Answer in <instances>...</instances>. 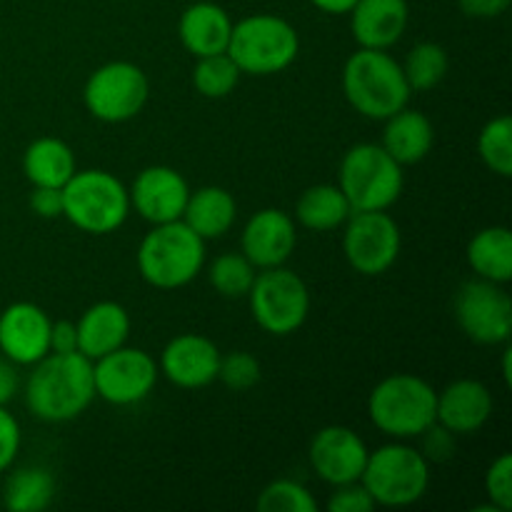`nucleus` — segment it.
Segmentation results:
<instances>
[{
	"instance_id": "7c9ffc66",
	"label": "nucleus",
	"mask_w": 512,
	"mask_h": 512,
	"mask_svg": "<svg viewBox=\"0 0 512 512\" xmlns=\"http://www.w3.org/2000/svg\"><path fill=\"white\" fill-rule=\"evenodd\" d=\"M478 150L483 163L488 165L493 173L500 178H510L512 175V120L510 115H500L485 123L480 130Z\"/></svg>"
},
{
	"instance_id": "b1692460",
	"label": "nucleus",
	"mask_w": 512,
	"mask_h": 512,
	"mask_svg": "<svg viewBox=\"0 0 512 512\" xmlns=\"http://www.w3.org/2000/svg\"><path fill=\"white\" fill-rule=\"evenodd\" d=\"M238 205H235L233 193L218 185H205L188 195V203L183 210V223L203 240L223 238L235 223Z\"/></svg>"
},
{
	"instance_id": "412c9836",
	"label": "nucleus",
	"mask_w": 512,
	"mask_h": 512,
	"mask_svg": "<svg viewBox=\"0 0 512 512\" xmlns=\"http://www.w3.org/2000/svg\"><path fill=\"white\" fill-rule=\"evenodd\" d=\"M75 328H78V353L90 360H98L123 348L130 335V315L120 303L103 300V303L90 305L80 315Z\"/></svg>"
},
{
	"instance_id": "aec40b11",
	"label": "nucleus",
	"mask_w": 512,
	"mask_h": 512,
	"mask_svg": "<svg viewBox=\"0 0 512 512\" xmlns=\"http://www.w3.org/2000/svg\"><path fill=\"white\" fill-rule=\"evenodd\" d=\"M408 20V0H358L350 10V30L360 48H393L403 38Z\"/></svg>"
},
{
	"instance_id": "f704fd0d",
	"label": "nucleus",
	"mask_w": 512,
	"mask_h": 512,
	"mask_svg": "<svg viewBox=\"0 0 512 512\" xmlns=\"http://www.w3.org/2000/svg\"><path fill=\"white\" fill-rule=\"evenodd\" d=\"M485 493L500 512L512 510V455L503 453L485 475Z\"/></svg>"
},
{
	"instance_id": "7ed1b4c3",
	"label": "nucleus",
	"mask_w": 512,
	"mask_h": 512,
	"mask_svg": "<svg viewBox=\"0 0 512 512\" xmlns=\"http://www.w3.org/2000/svg\"><path fill=\"white\" fill-rule=\"evenodd\" d=\"M205 265V240L183 220L153 225L140 240L138 270L153 288L175 290L193 283Z\"/></svg>"
},
{
	"instance_id": "393cba45",
	"label": "nucleus",
	"mask_w": 512,
	"mask_h": 512,
	"mask_svg": "<svg viewBox=\"0 0 512 512\" xmlns=\"http://www.w3.org/2000/svg\"><path fill=\"white\" fill-rule=\"evenodd\" d=\"M75 170L73 150L60 138H38L25 148L23 173L33 188H63Z\"/></svg>"
},
{
	"instance_id": "9b49d317",
	"label": "nucleus",
	"mask_w": 512,
	"mask_h": 512,
	"mask_svg": "<svg viewBox=\"0 0 512 512\" xmlns=\"http://www.w3.org/2000/svg\"><path fill=\"white\" fill-rule=\"evenodd\" d=\"M400 228L385 210H353L345 220L343 253L360 275H380L400 255Z\"/></svg>"
},
{
	"instance_id": "473e14b6",
	"label": "nucleus",
	"mask_w": 512,
	"mask_h": 512,
	"mask_svg": "<svg viewBox=\"0 0 512 512\" xmlns=\"http://www.w3.org/2000/svg\"><path fill=\"white\" fill-rule=\"evenodd\" d=\"M260 512H318L313 493L298 480H273L258 495Z\"/></svg>"
},
{
	"instance_id": "39448f33",
	"label": "nucleus",
	"mask_w": 512,
	"mask_h": 512,
	"mask_svg": "<svg viewBox=\"0 0 512 512\" xmlns=\"http://www.w3.org/2000/svg\"><path fill=\"white\" fill-rule=\"evenodd\" d=\"M63 218L83 233L108 235L130 215L128 188L108 170H75L63 185Z\"/></svg>"
},
{
	"instance_id": "a878e982",
	"label": "nucleus",
	"mask_w": 512,
	"mask_h": 512,
	"mask_svg": "<svg viewBox=\"0 0 512 512\" xmlns=\"http://www.w3.org/2000/svg\"><path fill=\"white\" fill-rule=\"evenodd\" d=\"M468 263L475 275L490 283H510L512 280V233L505 225H493L480 233L468 245Z\"/></svg>"
},
{
	"instance_id": "9d476101",
	"label": "nucleus",
	"mask_w": 512,
	"mask_h": 512,
	"mask_svg": "<svg viewBox=\"0 0 512 512\" xmlns=\"http://www.w3.org/2000/svg\"><path fill=\"white\" fill-rule=\"evenodd\" d=\"M150 95L148 75L128 60H113L95 70L83 90L85 108L103 123H125L145 108Z\"/></svg>"
},
{
	"instance_id": "c03bdc74",
	"label": "nucleus",
	"mask_w": 512,
	"mask_h": 512,
	"mask_svg": "<svg viewBox=\"0 0 512 512\" xmlns=\"http://www.w3.org/2000/svg\"><path fill=\"white\" fill-rule=\"evenodd\" d=\"M510 358H512V350H505V360H503V375H505V383H510Z\"/></svg>"
},
{
	"instance_id": "c756f323",
	"label": "nucleus",
	"mask_w": 512,
	"mask_h": 512,
	"mask_svg": "<svg viewBox=\"0 0 512 512\" xmlns=\"http://www.w3.org/2000/svg\"><path fill=\"white\" fill-rule=\"evenodd\" d=\"M240 68L228 53H215L198 58L193 70V85L205 98H225L233 93L240 80Z\"/></svg>"
},
{
	"instance_id": "2eb2a0df",
	"label": "nucleus",
	"mask_w": 512,
	"mask_h": 512,
	"mask_svg": "<svg viewBox=\"0 0 512 512\" xmlns=\"http://www.w3.org/2000/svg\"><path fill=\"white\" fill-rule=\"evenodd\" d=\"M130 208L148 220L150 225L173 223L183 218L185 203H188V180L168 165H150L140 170L128 190Z\"/></svg>"
},
{
	"instance_id": "423d86ee",
	"label": "nucleus",
	"mask_w": 512,
	"mask_h": 512,
	"mask_svg": "<svg viewBox=\"0 0 512 512\" xmlns=\"http://www.w3.org/2000/svg\"><path fill=\"white\" fill-rule=\"evenodd\" d=\"M225 53L233 58L240 73L273 75L293 65L300 53L298 30L280 15H248L233 25Z\"/></svg>"
},
{
	"instance_id": "6ab92c4d",
	"label": "nucleus",
	"mask_w": 512,
	"mask_h": 512,
	"mask_svg": "<svg viewBox=\"0 0 512 512\" xmlns=\"http://www.w3.org/2000/svg\"><path fill=\"white\" fill-rule=\"evenodd\" d=\"M493 415V395L480 380H455L443 393H438L435 423L455 435H473Z\"/></svg>"
},
{
	"instance_id": "f03ea898",
	"label": "nucleus",
	"mask_w": 512,
	"mask_h": 512,
	"mask_svg": "<svg viewBox=\"0 0 512 512\" xmlns=\"http://www.w3.org/2000/svg\"><path fill=\"white\" fill-rule=\"evenodd\" d=\"M343 93L360 115L385 120L408 105L413 90L403 65L388 50L360 48L345 60Z\"/></svg>"
},
{
	"instance_id": "c9c22d12",
	"label": "nucleus",
	"mask_w": 512,
	"mask_h": 512,
	"mask_svg": "<svg viewBox=\"0 0 512 512\" xmlns=\"http://www.w3.org/2000/svg\"><path fill=\"white\" fill-rule=\"evenodd\" d=\"M375 508L378 505H375V500L370 498V493L365 490V485L360 480L338 485L328 500L330 512H373Z\"/></svg>"
},
{
	"instance_id": "4be33fe9",
	"label": "nucleus",
	"mask_w": 512,
	"mask_h": 512,
	"mask_svg": "<svg viewBox=\"0 0 512 512\" xmlns=\"http://www.w3.org/2000/svg\"><path fill=\"white\" fill-rule=\"evenodd\" d=\"M230 33H233V20H230L228 10L220 8L218 3L200 0V3L188 5L180 15V43L195 58L225 53L230 43Z\"/></svg>"
},
{
	"instance_id": "c85d7f7f",
	"label": "nucleus",
	"mask_w": 512,
	"mask_h": 512,
	"mask_svg": "<svg viewBox=\"0 0 512 512\" xmlns=\"http://www.w3.org/2000/svg\"><path fill=\"white\" fill-rule=\"evenodd\" d=\"M448 53H445L443 45L438 43H418L408 53L403 63L405 80H408L410 90H433L440 80L448 73Z\"/></svg>"
},
{
	"instance_id": "f257e3e1",
	"label": "nucleus",
	"mask_w": 512,
	"mask_h": 512,
	"mask_svg": "<svg viewBox=\"0 0 512 512\" xmlns=\"http://www.w3.org/2000/svg\"><path fill=\"white\" fill-rule=\"evenodd\" d=\"M95 398L93 360L83 353H48L25 383V405L45 423H68Z\"/></svg>"
},
{
	"instance_id": "ddd939ff",
	"label": "nucleus",
	"mask_w": 512,
	"mask_h": 512,
	"mask_svg": "<svg viewBox=\"0 0 512 512\" xmlns=\"http://www.w3.org/2000/svg\"><path fill=\"white\" fill-rule=\"evenodd\" d=\"M158 363L140 348H118L93 360L95 395L110 405H135L153 393Z\"/></svg>"
},
{
	"instance_id": "0eeeda50",
	"label": "nucleus",
	"mask_w": 512,
	"mask_h": 512,
	"mask_svg": "<svg viewBox=\"0 0 512 512\" xmlns=\"http://www.w3.org/2000/svg\"><path fill=\"white\" fill-rule=\"evenodd\" d=\"M403 165L375 143H358L343 155L338 188L353 210H388L403 193Z\"/></svg>"
},
{
	"instance_id": "58836bf2",
	"label": "nucleus",
	"mask_w": 512,
	"mask_h": 512,
	"mask_svg": "<svg viewBox=\"0 0 512 512\" xmlns=\"http://www.w3.org/2000/svg\"><path fill=\"white\" fill-rule=\"evenodd\" d=\"M30 208H33L35 215H40L45 220L63 218V188H33Z\"/></svg>"
},
{
	"instance_id": "a19ab883",
	"label": "nucleus",
	"mask_w": 512,
	"mask_h": 512,
	"mask_svg": "<svg viewBox=\"0 0 512 512\" xmlns=\"http://www.w3.org/2000/svg\"><path fill=\"white\" fill-rule=\"evenodd\" d=\"M468 18H498L510 8L512 0H458Z\"/></svg>"
},
{
	"instance_id": "a211bd4d",
	"label": "nucleus",
	"mask_w": 512,
	"mask_h": 512,
	"mask_svg": "<svg viewBox=\"0 0 512 512\" xmlns=\"http://www.w3.org/2000/svg\"><path fill=\"white\" fill-rule=\"evenodd\" d=\"M298 245L295 223L285 210L265 208L258 210L248 220L240 238V253L255 265V268H278L293 255Z\"/></svg>"
},
{
	"instance_id": "ea45409f",
	"label": "nucleus",
	"mask_w": 512,
	"mask_h": 512,
	"mask_svg": "<svg viewBox=\"0 0 512 512\" xmlns=\"http://www.w3.org/2000/svg\"><path fill=\"white\" fill-rule=\"evenodd\" d=\"M50 353H78V328L70 320L50 325Z\"/></svg>"
},
{
	"instance_id": "4c0bfd02",
	"label": "nucleus",
	"mask_w": 512,
	"mask_h": 512,
	"mask_svg": "<svg viewBox=\"0 0 512 512\" xmlns=\"http://www.w3.org/2000/svg\"><path fill=\"white\" fill-rule=\"evenodd\" d=\"M20 450V425L13 418V413L5 410V405H0V473L13 465V460L18 458Z\"/></svg>"
},
{
	"instance_id": "2f4dec72",
	"label": "nucleus",
	"mask_w": 512,
	"mask_h": 512,
	"mask_svg": "<svg viewBox=\"0 0 512 512\" xmlns=\"http://www.w3.org/2000/svg\"><path fill=\"white\" fill-rule=\"evenodd\" d=\"M255 270L258 268L243 253L218 255L210 265V285L223 298H243V295H248L250 285L258 275Z\"/></svg>"
},
{
	"instance_id": "5701e85b",
	"label": "nucleus",
	"mask_w": 512,
	"mask_h": 512,
	"mask_svg": "<svg viewBox=\"0 0 512 512\" xmlns=\"http://www.w3.org/2000/svg\"><path fill=\"white\" fill-rule=\"evenodd\" d=\"M435 128L430 118L420 110L405 105L403 110L385 118L383 148L398 160L400 165L420 163L433 150Z\"/></svg>"
},
{
	"instance_id": "f3484780",
	"label": "nucleus",
	"mask_w": 512,
	"mask_h": 512,
	"mask_svg": "<svg viewBox=\"0 0 512 512\" xmlns=\"http://www.w3.org/2000/svg\"><path fill=\"white\" fill-rule=\"evenodd\" d=\"M218 365L220 350L213 340L198 333H183L165 345L158 370L178 388L195 390L218 380Z\"/></svg>"
},
{
	"instance_id": "37998d69",
	"label": "nucleus",
	"mask_w": 512,
	"mask_h": 512,
	"mask_svg": "<svg viewBox=\"0 0 512 512\" xmlns=\"http://www.w3.org/2000/svg\"><path fill=\"white\" fill-rule=\"evenodd\" d=\"M310 3H313L318 10H323V13L343 15V13H350L358 0H310Z\"/></svg>"
},
{
	"instance_id": "6e6552de",
	"label": "nucleus",
	"mask_w": 512,
	"mask_h": 512,
	"mask_svg": "<svg viewBox=\"0 0 512 512\" xmlns=\"http://www.w3.org/2000/svg\"><path fill=\"white\" fill-rule=\"evenodd\" d=\"M360 483L383 508H408L430 488V463L410 445L390 443L368 455Z\"/></svg>"
},
{
	"instance_id": "1a4fd4ad",
	"label": "nucleus",
	"mask_w": 512,
	"mask_h": 512,
	"mask_svg": "<svg viewBox=\"0 0 512 512\" xmlns=\"http://www.w3.org/2000/svg\"><path fill=\"white\" fill-rule=\"evenodd\" d=\"M250 310L253 318L265 333L283 335L295 333L300 325L308 320L310 313V293L305 280L293 270L265 268L255 275L253 285L248 290Z\"/></svg>"
},
{
	"instance_id": "dca6fc26",
	"label": "nucleus",
	"mask_w": 512,
	"mask_h": 512,
	"mask_svg": "<svg viewBox=\"0 0 512 512\" xmlns=\"http://www.w3.org/2000/svg\"><path fill=\"white\" fill-rule=\"evenodd\" d=\"M50 325L40 305L13 303L0 313V353L15 365H35L50 353Z\"/></svg>"
},
{
	"instance_id": "f8f14e48",
	"label": "nucleus",
	"mask_w": 512,
	"mask_h": 512,
	"mask_svg": "<svg viewBox=\"0 0 512 512\" xmlns=\"http://www.w3.org/2000/svg\"><path fill=\"white\" fill-rule=\"evenodd\" d=\"M455 320L470 340L480 345L508 343L512 333V300L490 280H468L455 293Z\"/></svg>"
},
{
	"instance_id": "bb28decb",
	"label": "nucleus",
	"mask_w": 512,
	"mask_h": 512,
	"mask_svg": "<svg viewBox=\"0 0 512 512\" xmlns=\"http://www.w3.org/2000/svg\"><path fill=\"white\" fill-rule=\"evenodd\" d=\"M350 213L353 208L338 185H313L300 195L298 205H295V218L315 233L340 228L350 218Z\"/></svg>"
},
{
	"instance_id": "4468645a",
	"label": "nucleus",
	"mask_w": 512,
	"mask_h": 512,
	"mask_svg": "<svg viewBox=\"0 0 512 512\" xmlns=\"http://www.w3.org/2000/svg\"><path fill=\"white\" fill-rule=\"evenodd\" d=\"M368 455V445L355 430L345 428V425H328L315 433L308 458L315 475L323 483L338 488V485L360 480Z\"/></svg>"
},
{
	"instance_id": "e433bc0d",
	"label": "nucleus",
	"mask_w": 512,
	"mask_h": 512,
	"mask_svg": "<svg viewBox=\"0 0 512 512\" xmlns=\"http://www.w3.org/2000/svg\"><path fill=\"white\" fill-rule=\"evenodd\" d=\"M423 455L428 463H445L455 455V433L443 428L440 423H433L423 433Z\"/></svg>"
},
{
	"instance_id": "20e7f679",
	"label": "nucleus",
	"mask_w": 512,
	"mask_h": 512,
	"mask_svg": "<svg viewBox=\"0 0 512 512\" xmlns=\"http://www.w3.org/2000/svg\"><path fill=\"white\" fill-rule=\"evenodd\" d=\"M438 393L433 385L410 373L380 380L368 398V413L375 428L390 438L408 440L423 435L435 423Z\"/></svg>"
},
{
	"instance_id": "72a5a7b5",
	"label": "nucleus",
	"mask_w": 512,
	"mask_h": 512,
	"mask_svg": "<svg viewBox=\"0 0 512 512\" xmlns=\"http://www.w3.org/2000/svg\"><path fill=\"white\" fill-rule=\"evenodd\" d=\"M218 380L225 388L235 390V393H243L258 385L260 380V363L245 350H235V353L220 355L218 365Z\"/></svg>"
},
{
	"instance_id": "79ce46f5",
	"label": "nucleus",
	"mask_w": 512,
	"mask_h": 512,
	"mask_svg": "<svg viewBox=\"0 0 512 512\" xmlns=\"http://www.w3.org/2000/svg\"><path fill=\"white\" fill-rule=\"evenodd\" d=\"M18 365L3 355L0 358V405H8L18 393Z\"/></svg>"
},
{
	"instance_id": "cd10ccee",
	"label": "nucleus",
	"mask_w": 512,
	"mask_h": 512,
	"mask_svg": "<svg viewBox=\"0 0 512 512\" xmlns=\"http://www.w3.org/2000/svg\"><path fill=\"white\" fill-rule=\"evenodd\" d=\"M55 498V480L45 468H20L8 475L3 505L10 512H40Z\"/></svg>"
}]
</instances>
